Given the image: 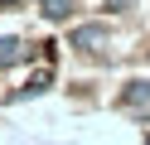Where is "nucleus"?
<instances>
[{
    "instance_id": "obj_1",
    "label": "nucleus",
    "mask_w": 150,
    "mask_h": 145,
    "mask_svg": "<svg viewBox=\"0 0 150 145\" xmlns=\"http://www.w3.org/2000/svg\"><path fill=\"white\" fill-rule=\"evenodd\" d=\"M97 44H107V29L102 24H82L78 34H73V48H97Z\"/></svg>"
},
{
    "instance_id": "obj_2",
    "label": "nucleus",
    "mask_w": 150,
    "mask_h": 145,
    "mask_svg": "<svg viewBox=\"0 0 150 145\" xmlns=\"http://www.w3.org/2000/svg\"><path fill=\"white\" fill-rule=\"evenodd\" d=\"M68 10H73V0H44V15L49 19H68Z\"/></svg>"
},
{
    "instance_id": "obj_3",
    "label": "nucleus",
    "mask_w": 150,
    "mask_h": 145,
    "mask_svg": "<svg viewBox=\"0 0 150 145\" xmlns=\"http://www.w3.org/2000/svg\"><path fill=\"white\" fill-rule=\"evenodd\" d=\"M136 102H150V82H131V92H126V106H136Z\"/></svg>"
},
{
    "instance_id": "obj_4",
    "label": "nucleus",
    "mask_w": 150,
    "mask_h": 145,
    "mask_svg": "<svg viewBox=\"0 0 150 145\" xmlns=\"http://www.w3.org/2000/svg\"><path fill=\"white\" fill-rule=\"evenodd\" d=\"M15 58H20V44L15 39H0V63H15Z\"/></svg>"
},
{
    "instance_id": "obj_5",
    "label": "nucleus",
    "mask_w": 150,
    "mask_h": 145,
    "mask_svg": "<svg viewBox=\"0 0 150 145\" xmlns=\"http://www.w3.org/2000/svg\"><path fill=\"white\" fill-rule=\"evenodd\" d=\"M131 5V0H107V10H126Z\"/></svg>"
},
{
    "instance_id": "obj_6",
    "label": "nucleus",
    "mask_w": 150,
    "mask_h": 145,
    "mask_svg": "<svg viewBox=\"0 0 150 145\" xmlns=\"http://www.w3.org/2000/svg\"><path fill=\"white\" fill-rule=\"evenodd\" d=\"M0 5H20V0H0Z\"/></svg>"
},
{
    "instance_id": "obj_7",
    "label": "nucleus",
    "mask_w": 150,
    "mask_h": 145,
    "mask_svg": "<svg viewBox=\"0 0 150 145\" xmlns=\"http://www.w3.org/2000/svg\"><path fill=\"white\" fill-rule=\"evenodd\" d=\"M145 145H150V140H145Z\"/></svg>"
}]
</instances>
